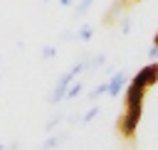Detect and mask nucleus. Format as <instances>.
I'll list each match as a JSON object with an SVG mask.
<instances>
[{"instance_id": "1", "label": "nucleus", "mask_w": 158, "mask_h": 150, "mask_svg": "<svg viewBox=\"0 0 158 150\" xmlns=\"http://www.w3.org/2000/svg\"><path fill=\"white\" fill-rule=\"evenodd\" d=\"M146 91H148V86L143 84L141 74L136 71V76L126 84V108H123V113L116 120V133L121 138H126V140L136 138V130H138V123H141V116H143Z\"/></svg>"}, {"instance_id": "2", "label": "nucleus", "mask_w": 158, "mask_h": 150, "mask_svg": "<svg viewBox=\"0 0 158 150\" xmlns=\"http://www.w3.org/2000/svg\"><path fill=\"white\" fill-rule=\"evenodd\" d=\"M84 69H86V61H77L72 69H67V71L57 79V84H54V89H52V93H49V103H54V106H57V103H62V101H64V96H67L69 84H72V81H74Z\"/></svg>"}, {"instance_id": "3", "label": "nucleus", "mask_w": 158, "mask_h": 150, "mask_svg": "<svg viewBox=\"0 0 158 150\" xmlns=\"http://www.w3.org/2000/svg\"><path fill=\"white\" fill-rule=\"evenodd\" d=\"M126 84H128L126 74H123V71H116V74L109 79V96H111V98H118L121 91L126 89Z\"/></svg>"}, {"instance_id": "4", "label": "nucleus", "mask_w": 158, "mask_h": 150, "mask_svg": "<svg viewBox=\"0 0 158 150\" xmlns=\"http://www.w3.org/2000/svg\"><path fill=\"white\" fill-rule=\"evenodd\" d=\"M141 79H143V84L151 89V86H156L158 84V61H151V64H146L141 71Z\"/></svg>"}, {"instance_id": "5", "label": "nucleus", "mask_w": 158, "mask_h": 150, "mask_svg": "<svg viewBox=\"0 0 158 150\" xmlns=\"http://www.w3.org/2000/svg\"><path fill=\"white\" fill-rule=\"evenodd\" d=\"M64 140H67V133H54V135H49V140H47L40 150H54V148H59Z\"/></svg>"}, {"instance_id": "6", "label": "nucleus", "mask_w": 158, "mask_h": 150, "mask_svg": "<svg viewBox=\"0 0 158 150\" xmlns=\"http://www.w3.org/2000/svg\"><path fill=\"white\" fill-rule=\"evenodd\" d=\"M81 91H84V84H81V81H74V84H69V89H67V96H64V98H77Z\"/></svg>"}, {"instance_id": "7", "label": "nucleus", "mask_w": 158, "mask_h": 150, "mask_svg": "<svg viewBox=\"0 0 158 150\" xmlns=\"http://www.w3.org/2000/svg\"><path fill=\"white\" fill-rule=\"evenodd\" d=\"M91 2H94V0H79V5L74 7V17L86 15V12H89V7H91Z\"/></svg>"}, {"instance_id": "8", "label": "nucleus", "mask_w": 158, "mask_h": 150, "mask_svg": "<svg viewBox=\"0 0 158 150\" xmlns=\"http://www.w3.org/2000/svg\"><path fill=\"white\" fill-rule=\"evenodd\" d=\"M91 34H94L91 25H81V27H79V32H77V37H79V39H84V42H86V39H91Z\"/></svg>"}, {"instance_id": "9", "label": "nucleus", "mask_w": 158, "mask_h": 150, "mask_svg": "<svg viewBox=\"0 0 158 150\" xmlns=\"http://www.w3.org/2000/svg\"><path fill=\"white\" fill-rule=\"evenodd\" d=\"M101 93H109V81H106V84H99V86H96V89L89 93V98H91V101H96Z\"/></svg>"}, {"instance_id": "10", "label": "nucleus", "mask_w": 158, "mask_h": 150, "mask_svg": "<svg viewBox=\"0 0 158 150\" xmlns=\"http://www.w3.org/2000/svg\"><path fill=\"white\" fill-rule=\"evenodd\" d=\"M99 111H101L99 106H91V108H89V111H86V113L81 116V123H91V120H94V118L99 116Z\"/></svg>"}, {"instance_id": "11", "label": "nucleus", "mask_w": 158, "mask_h": 150, "mask_svg": "<svg viewBox=\"0 0 158 150\" xmlns=\"http://www.w3.org/2000/svg\"><path fill=\"white\" fill-rule=\"evenodd\" d=\"M148 57H151V61H158V44H153L148 49Z\"/></svg>"}, {"instance_id": "12", "label": "nucleus", "mask_w": 158, "mask_h": 150, "mask_svg": "<svg viewBox=\"0 0 158 150\" xmlns=\"http://www.w3.org/2000/svg\"><path fill=\"white\" fill-rule=\"evenodd\" d=\"M59 120H62V116H54V118H52V120L47 123V130H54V125H57Z\"/></svg>"}, {"instance_id": "13", "label": "nucleus", "mask_w": 158, "mask_h": 150, "mask_svg": "<svg viewBox=\"0 0 158 150\" xmlns=\"http://www.w3.org/2000/svg\"><path fill=\"white\" fill-rule=\"evenodd\" d=\"M42 57H47V59L54 57V47H44V49H42Z\"/></svg>"}, {"instance_id": "14", "label": "nucleus", "mask_w": 158, "mask_h": 150, "mask_svg": "<svg viewBox=\"0 0 158 150\" xmlns=\"http://www.w3.org/2000/svg\"><path fill=\"white\" fill-rule=\"evenodd\" d=\"M121 25H123V27H121V30H123V34H128V30H131V25H128V20H123Z\"/></svg>"}, {"instance_id": "15", "label": "nucleus", "mask_w": 158, "mask_h": 150, "mask_svg": "<svg viewBox=\"0 0 158 150\" xmlns=\"http://www.w3.org/2000/svg\"><path fill=\"white\" fill-rule=\"evenodd\" d=\"M72 2H74V0H59V5H62V7H67V5H72Z\"/></svg>"}, {"instance_id": "16", "label": "nucleus", "mask_w": 158, "mask_h": 150, "mask_svg": "<svg viewBox=\"0 0 158 150\" xmlns=\"http://www.w3.org/2000/svg\"><path fill=\"white\" fill-rule=\"evenodd\" d=\"M153 44H158V32H156V37H153Z\"/></svg>"}, {"instance_id": "17", "label": "nucleus", "mask_w": 158, "mask_h": 150, "mask_svg": "<svg viewBox=\"0 0 158 150\" xmlns=\"http://www.w3.org/2000/svg\"><path fill=\"white\" fill-rule=\"evenodd\" d=\"M0 150H5V145H2V143H0Z\"/></svg>"}, {"instance_id": "18", "label": "nucleus", "mask_w": 158, "mask_h": 150, "mask_svg": "<svg viewBox=\"0 0 158 150\" xmlns=\"http://www.w3.org/2000/svg\"><path fill=\"white\" fill-rule=\"evenodd\" d=\"M136 2H138V0H136Z\"/></svg>"}]
</instances>
